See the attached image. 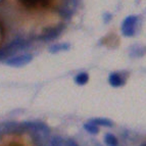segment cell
Here are the masks:
<instances>
[{
  "label": "cell",
  "mask_w": 146,
  "mask_h": 146,
  "mask_svg": "<svg viewBox=\"0 0 146 146\" xmlns=\"http://www.w3.org/2000/svg\"><path fill=\"white\" fill-rule=\"evenodd\" d=\"M89 122L93 123V124L97 125V126H102V127H107V128H111L113 126V123L108 119L105 117H96V119H90Z\"/></svg>",
  "instance_id": "52a82bcc"
},
{
  "label": "cell",
  "mask_w": 146,
  "mask_h": 146,
  "mask_svg": "<svg viewBox=\"0 0 146 146\" xmlns=\"http://www.w3.org/2000/svg\"><path fill=\"white\" fill-rule=\"evenodd\" d=\"M104 142L107 146H119V140L115 135L107 133L104 136Z\"/></svg>",
  "instance_id": "ba28073f"
},
{
  "label": "cell",
  "mask_w": 146,
  "mask_h": 146,
  "mask_svg": "<svg viewBox=\"0 0 146 146\" xmlns=\"http://www.w3.org/2000/svg\"><path fill=\"white\" fill-rule=\"evenodd\" d=\"M24 6L28 8H35L37 6H46L48 4L49 0H20Z\"/></svg>",
  "instance_id": "5b68a950"
},
{
  "label": "cell",
  "mask_w": 146,
  "mask_h": 146,
  "mask_svg": "<svg viewBox=\"0 0 146 146\" xmlns=\"http://www.w3.org/2000/svg\"><path fill=\"white\" fill-rule=\"evenodd\" d=\"M50 146H78L73 140H66V139H62L61 137L57 136L54 137L51 140V143H50Z\"/></svg>",
  "instance_id": "8992f818"
},
{
  "label": "cell",
  "mask_w": 146,
  "mask_h": 146,
  "mask_svg": "<svg viewBox=\"0 0 146 146\" xmlns=\"http://www.w3.org/2000/svg\"><path fill=\"white\" fill-rule=\"evenodd\" d=\"M138 23L137 15H129L122 23L121 32L125 37H133L136 33V26Z\"/></svg>",
  "instance_id": "6da1fadb"
},
{
  "label": "cell",
  "mask_w": 146,
  "mask_h": 146,
  "mask_svg": "<svg viewBox=\"0 0 146 146\" xmlns=\"http://www.w3.org/2000/svg\"><path fill=\"white\" fill-rule=\"evenodd\" d=\"M88 81H89V76H88L87 73H80L75 77V82L78 85L83 86L87 84Z\"/></svg>",
  "instance_id": "9c48e42d"
},
{
  "label": "cell",
  "mask_w": 146,
  "mask_h": 146,
  "mask_svg": "<svg viewBox=\"0 0 146 146\" xmlns=\"http://www.w3.org/2000/svg\"><path fill=\"white\" fill-rule=\"evenodd\" d=\"M108 82L112 87H121L125 84L126 80L123 78V76L119 73H111L108 77Z\"/></svg>",
  "instance_id": "277c9868"
},
{
  "label": "cell",
  "mask_w": 146,
  "mask_h": 146,
  "mask_svg": "<svg viewBox=\"0 0 146 146\" xmlns=\"http://www.w3.org/2000/svg\"><path fill=\"white\" fill-rule=\"evenodd\" d=\"M70 48V45L66 43H60V44H54L49 48V51L51 53H55V52L61 51V50H68Z\"/></svg>",
  "instance_id": "8fae6325"
},
{
  "label": "cell",
  "mask_w": 146,
  "mask_h": 146,
  "mask_svg": "<svg viewBox=\"0 0 146 146\" xmlns=\"http://www.w3.org/2000/svg\"><path fill=\"white\" fill-rule=\"evenodd\" d=\"M140 146H146V142H144V143H143V144H141Z\"/></svg>",
  "instance_id": "7c38bea8"
},
{
  "label": "cell",
  "mask_w": 146,
  "mask_h": 146,
  "mask_svg": "<svg viewBox=\"0 0 146 146\" xmlns=\"http://www.w3.org/2000/svg\"><path fill=\"white\" fill-rule=\"evenodd\" d=\"M84 129H85L86 132H88L89 134L92 135H96L99 132V128H98L97 125L93 124L91 122H88L86 124H84Z\"/></svg>",
  "instance_id": "30bf717a"
},
{
  "label": "cell",
  "mask_w": 146,
  "mask_h": 146,
  "mask_svg": "<svg viewBox=\"0 0 146 146\" xmlns=\"http://www.w3.org/2000/svg\"><path fill=\"white\" fill-rule=\"evenodd\" d=\"M33 59V55L29 53H25V54H21V55H17V56H12L10 58L6 59L5 63L7 66H15V68H21V66H24L28 63H30Z\"/></svg>",
  "instance_id": "3957f363"
},
{
  "label": "cell",
  "mask_w": 146,
  "mask_h": 146,
  "mask_svg": "<svg viewBox=\"0 0 146 146\" xmlns=\"http://www.w3.org/2000/svg\"><path fill=\"white\" fill-rule=\"evenodd\" d=\"M28 42L24 39H15L5 47L3 50H1L0 56L5 57V56H12L13 54H15L17 52H19L22 49L27 48Z\"/></svg>",
  "instance_id": "7a4b0ae2"
}]
</instances>
